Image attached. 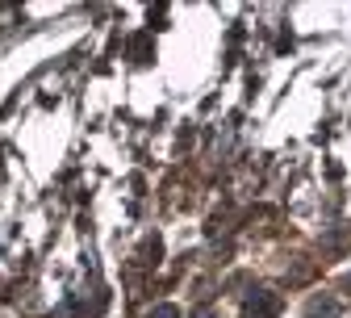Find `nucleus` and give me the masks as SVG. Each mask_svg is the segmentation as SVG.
Wrapping results in <instances>:
<instances>
[{
  "instance_id": "f257e3e1",
  "label": "nucleus",
  "mask_w": 351,
  "mask_h": 318,
  "mask_svg": "<svg viewBox=\"0 0 351 318\" xmlns=\"http://www.w3.org/2000/svg\"><path fill=\"white\" fill-rule=\"evenodd\" d=\"M243 314H247V318H276V314H280V297H276L272 289H259V293L247 297Z\"/></svg>"
},
{
  "instance_id": "f03ea898",
  "label": "nucleus",
  "mask_w": 351,
  "mask_h": 318,
  "mask_svg": "<svg viewBox=\"0 0 351 318\" xmlns=\"http://www.w3.org/2000/svg\"><path fill=\"white\" fill-rule=\"evenodd\" d=\"M305 318H339V302H310V310H305Z\"/></svg>"
},
{
  "instance_id": "7ed1b4c3",
  "label": "nucleus",
  "mask_w": 351,
  "mask_h": 318,
  "mask_svg": "<svg viewBox=\"0 0 351 318\" xmlns=\"http://www.w3.org/2000/svg\"><path fill=\"white\" fill-rule=\"evenodd\" d=\"M130 51H134L138 63H147V38H134V47H130Z\"/></svg>"
},
{
  "instance_id": "20e7f679",
  "label": "nucleus",
  "mask_w": 351,
  "mask_h": 318,
  "mask_svg": "<svg viewBox=\"0 0 351 318\" xmlns=\"http://www.w3.org/2000/svg\"><path fill=\"white\" fill-rule=\"evenodd\" d=\"M151 318H180V310H176V306H159V310H151Z\"/></svg>"
}]
</instances>
